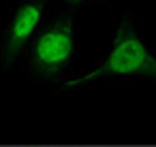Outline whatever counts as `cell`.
<instances>
[{"label": "cell", "instance_id": "6da1fadb", "mask_svg": "<svg viewBox=\"0 0 156 147\" xmlns=\"http://www.w3.org/2000/svg\"><path fill=\"white\" fill-rule=\"evenodd\" d=\"M105 81H156V51L124 17L115 28L109 51L90 70L62 81V90H83Z\"/></svg>", "mask_w": 156, "mask_h": 147}, {"label": "cell", "instance_id": "7a4b0ae2", "mask_svg": "<svg viewBox=\"0 0 156 147\" xmlns=\"http://www.w3.org/2000/svg\"><path fill=\"white\" fill-rule=\"evenodd\" d=\"M77 56L75 22L69 13L49 17L26 51L28 70L41 81H64Z\"/></svg>", "mask_w": 156, "mask_h": 147}, {"label": "cell", "instance_id": "3957f363", "mask_svg": "<svg viewBox=\"0 0 156 147\" xmlns=\"http://www.w3.org/2000/svg\"><path fill=\"white\" fill-rule=\"evenodd\" d=\"M49 0H20L9 11L2 41H0V66L11 68L30 47L41 26L49 19Z\"/></svg>", "mask_w": 156, "mask_h": 147}, {"label": "cell", "instance_id": "277c9868", "mask_svg": "<svg viewBox=\"0 0 156 147\" xmlns=\"http://www.w3.org/2000/svg\"><path fill=\"white\" fill-rule=\"evenodd\" d=\"M101 0H60V5L66 7V9H81V7H90V5H96Z\"/></svg>", "mask_w": 156, "mask_h": 147}]
</instances>
